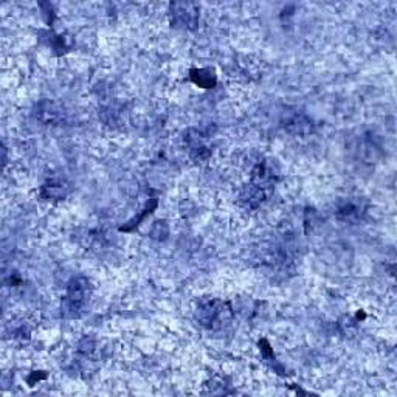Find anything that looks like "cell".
<instances>
[{
    "instance_id": "6da1fadb",
    "label": "cell",
    "mask_w": 397,
    "mask_h": 397,
    "mask_svg": "<svg viewBox=\"0 0 397 397\" xmlns=\"http://www.w3.org/2000/svg\"><path fill=\"white\" fill-rule=\"evenodd\" d=\"M197 323L208 331H222L233 322V309L230 303L219 298H202L197 303L196 312Z\"/></svg>"
},
{
    "instance_id": "7a4b0ae2",
    "label": "cell",
    "mask_w": 397,
    "mask_h": 397,
    "mask_svg": "<svg viewBox=\"0 0 397 397\" xmlns=\"http://www.w3.org/2000/svg\"><path fill=\"white\" fill-rule=\"evenodd\" d=\"M92 292H94V287H92L90 280H87L86 276L72 278L69 285H67L65 297L62 298L61 304L62 317L70 320L82 317L90 303Z\"/></svg>"
},
{
    "instance_id": "3957f363",
    "label": "cell",
    "mask_w": 397,
    "mask_h": 397,
    "mask_svg": "<svg viewBox=\"0 0 397 397\" xmlns=\"http://www.w3.org/2000/svg\"><path fill=\"white\" fill-rule=\"evenodd\" d=\"M281 124L285 132H289L295 137H306V135L315 131L314 120L300 109H285L281 115Z\"/></svg>"
},
{
    "instance_id": "277c9868",
    "label": "cell",
    "mask_w": 397,
    "mask_h": 397,
    "mask_svg": "<svg viewBox=\"0 0 397 397\" xmlns=\"http://www.w3.org/2000/svg\"><path fill=\"white\" fill-rule=\"evenodd\" d=\"M173 27L196 30L199 25V6L192 2H173L170 5Z\"/></svg>"
},
{
    "instance_id": "5b68a950",
    "label": "cell",
    "mask_w": 397,
    "mask_h": 397,
    "mask_svg": "<svg viewBox=\"0 0 397 397\" xmlns=\"http://www.w3.org/2000/svg\"><path fill=\"white\" fill-rule=\"evenodd\" d=\"M366 214V202L363 197H346L339 202L335 216L343 222L359 224Z\"/></svg>"
},
{
    "instance_id": "8992f818",
    "label": "cell",
    "mask_w": 397,
    "mask_h": 397,
    "mask_svg": "<svg viewBox=\"0 0 397 397\" xmlns=\"http://www.w3.org/2000/svg\"><path fill=\"white\" fill-rule=\"evenodd\" d=\"M272 194L273 190H266L256 187V185L253 183H249L239 194V205L249 211H255L259 207H263Z\"/></svg>"
},
{
    "instance_id": "52a82bcc",
    "label": "cell",
    "mask_w": 397,
    "mask_h": 397,
    "mask_svg": "<svg viewBox=\"0 0 397 397\" xmlns=\"http://www.w3.org/2000/svg\"><path fill=\"white\" fill-rule=\"evenodd\" d=\"M35 115L44 124H61L65 120V112L61 104L52 99H44L36 104Z\"/></svg>"
},
{
    "instance_id": "ba28073f",
    "label": "cell",
    "mask_w": 397,
    "mask_h": 397,
    "mask_svg": "<svg viewBox=\"0 0 397 397\" xmlns=\"http://www.w3.org/2000/svg\"><path fill=\"white\" fill-rule=\"evenodd\" d=\"M276 182H278V171L272 163L259 162L255 168H253L250 183L266 190H275Z\"/></svg>"
},
{
    "instance_id": "9c48e42d",
    "label": "cell",
    "mask_w": 397,
    "mask_h": 397,
    "mask_svg": "<svg viewBox=\"0 0 397 397\" xmlns=\"http://www.w3.org/2000/svg\"><path fill=\"white\" fill-rule=\"evenodd\" d=\"M70 192V185L61 179H52L42 185L40 197L45 200H62Z\"/></svg>"
},
{
    "instance_id": "30bf717a",
    "label": "cell",
    "mask_w": 397,
    "mask_h": 397,
    "mask_svg": "<svg viewBox=\"0 0 397 397\" xmlns=\"http://www.w3.org/2000/svg\"><path fill=\"white\" fill-rule=\"evenodd\" d=\"M190 78L202 89H211L216 86V75L210 69H191Z\"/></svg>"
},
{
    "instance_id": "8fae6325",
    "label": "cell",
    "mask_w": 397,
    "mask_h": 397,
    "mask_svg": "<svg viewBox=\"0 0 397 397\" xmlns=\"http://www.w3.org/2000/svg\"><path fill=\"white\" fill-rule=\"evenodd\" d=\"M190 157L194 160V162L202 163V162H207V160L211 157V151L208 146H205L204 143H199V145H194L190 146Z\"/></svg>"
}]
</instances>
